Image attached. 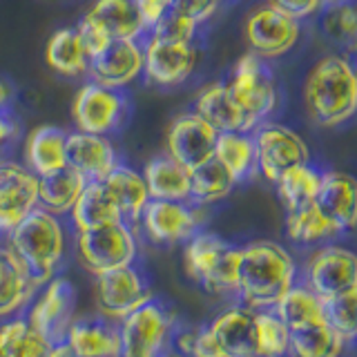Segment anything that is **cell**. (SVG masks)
<instances>
[{"label": "cell", "mask_w": 357, "mask_h": 357, "mask_svg": "<svg viewBox=\"0 0 357 357\" xmlns=\"http://www.w3.org/2000/svg\"><path fill=\"white\" fill-rule=\"evenodd\" d=\"M297 282V264L282 243L257 239L239 245L237 293L239 306L268 310Z\"/></svg>", "instance_id": "obj_1"}, {"label": "cell", "mask_w": 357, "mask_h": 357, "mask_svg": "<svg viewBox=\"0 0 357 357\" xmlns=\"http://www.w3.org/2000/svg\"><path fill=\"white\" fill-rule=\"evenodd\" d=\"M310 121L319 128H340L357 112V76L353 63L340 54L319 59L301 87Z\"/></svg>", "instance_id": "obj_2"}, {"label": "cell", "mask_w": 357, "mask_h": 357, "mask_svg": "<svg viewBox=\"0 0 357 357\" xmlns=\"http://www.w3.org/2000/svg\"><path fill=\"white\" fill-rule=\"evenodd\" d=\"M3 239L25 264L36 288L45 286L59 275L67 255V245H70V234H67L63 217H56L40 206L33 208Z\"/></svg>", "instance_id": "obj_3"}, {"label": "cell", "mask_w": 357, "mask_h": 357, "mask_svg": "<svg viewBox=\"0 0 357 357\" xmlns=\"http://www.w3.org/2000/svg\"><path fill=\"white\" fill-rule=\"evenodd\" d=\"M239 245H232L217 232H195L185 241L183 268L192 282L210 295L234 297L237 293Z\"/></svg>", "instance_id": "obj_4"}, {"label": "cell", "mask_w": 357, "mask_h": 357, "mask_svg": "<svg viewBox=\"0 0 357 357\" xmlns=\"http://www.w3.org/2000/svg\"><path fill=\"white\" fill-rule=\"evenodd\" d=\"M234 105L245 121V130L252 132L261 121L271 119L279 103L277 81L264 59L248 52L234 63L228 81H223Z\"/></svg>", "instance_id": "obj_5"}, {"label": "cell", "mask_w": 357, "mask_h": 357, "mask_svg": "<svg viewBox=\"0 0 357 357\" xmlns=\"http://www.w3.org/2000/svg\"><path fill=\"white\" fill-rule=\"evenodd\" d=\"M74 248L81 266L96 277L121 266L137 264L139 239L134 226L126 221H114L94 230L76 232Z\"/></svg>", "instance_id": "obj_6"}, {"label": "cell", "mask_w": 357, "mask_h": 357, "mask_svg": "<svg viewBox=\"0 0 357 357\" xmlns=\"http://www.w3.org/2000/svg\"><path fill=\"white\" fill-rule=\"evenodd\" d=\"M172 326L174 312L152 295L119 321V357H161Z\"/></svg>", "instance_id": "obj_7"}, {"label": "cell", "mask_w": 357, "mask_h": 357, "mask_svg": "<svg viewBox=\"0 0 357 357\" xmlns=\"http://www.w3.org/2000/svg\"><path fill=\"white\" fill-rule=\"evenodd\" d=\"M87 56H94L109 40L137 38L141 40L148 27L143 25L134 0H94L76 25Z\"/></svg>", "instance_id": "obj_8"}, {"label": "cell", "mask_w": 357, "mask_h": 357, "mask_svg": "<svg viewBox=\"0 0 357 357\" xmlns=\"http://www.w3.org/2000/svg\"><path fill=\"white\" fill-rule=\"evenodd\" d=\"M76 286L67 277L50 279L47 284L36 290V295L22 310L29 326L40 333L54 346H63L67 337V328L74 319L76 308Z\"/></svg>", "instance_id": "obj_9"}, {"label": "cell", "mask_w": 357, "mask_h": 357, "mask_svg": "<svg viewBox=\"0 0 357 357\" xmlns=\"http://www.w3.org/2000/svg\"><path fill=\"white\" fill-rule=\"evenodd\" d=\"M250 137L255 143L257 172L271 183H275L288 167L310 161V148L304 137L284 123L266 119L250 132Z\"/></svg>", "instance_id": "obj_10"}, {"label": "cell", "mask_w": 357, "mask_h": 357, "mask_svg": "<svg viewBox=\"0 0 357 357\" xmlns=\"http://www.w3.org/2000/svg\"><path fill=\"white\" fill-rule=\"evenodd\" d=\"M243 38L252 54L264 61L288 54L301 38V20L284 14L282 9L264 3L255 7L243 25Z\"/></svg>", "instance_id": "obj_11"}, {"label": "cell", "mask_w": 357, "mask_h": 357, "mask_svg": "<svg viewBox=\"0 0 357 357\" xmlns=\"http://www.w3.org/2000/svg\"><path fill=\"white\" fill-rule=\"evenodd\" d=\"M143 43V76L156 87H176L195 74L199 63L197 43L163 40L145 33Z\"/></svg>", "instance_id": "obj_12"}, {"label": "cell", "mask_w": 357, "mask_h": 357, "mask_svg": "<svg viewBox=\"0 0 357 357\" xmlns=\"http://www.w3.org/2000/svg\"><path fill=\"white\" fill-rule=\"evenodd\" d=\"M304 286L317 297H335L357 288V257L340 243H324L310 252L304 268Z\"/></svg>", "instance_id": "obj_13"}, {"label": "cell", "mask_w": 357, "mask_h": 357, "mask_svg": "<svg viewBox=\"0 0 357 357\" xmlns=\"http://www.w3.org/2000/svg\"><path fill=\"white\" fill-rule=\"evenodd\" d=\"M128 116V98L121 89L85 83L72 100V119L78 132L109 137Z\"/></svg>", "instance_id": "obj_14"}, {"label": "cell", "mask_w": 357, "mask_h": 357, "mask_svg": "<svg viewBox=\"0 0 357 357\" xmlns=\"http://www.w3.org/2000/svg\"><path fill=\"white\" fill-rule=\"evenodd\" d=\"M204 206H195L190 201H163L150 199L145 204L139 223L145 237L159 245L185 243L204 223Z\"/></svg>", "instance_id": "obj_15"}, {"label": "cell", "mask_w": 357, "mask_h": 357, "mask_svg": "<svg viewBox=\"0 0 357 357\" xmlns=\"http://www.w3.org/2000/svg\"><path fill=\"white\" fill-rule=\"evenodd\" d=\"M94 295L100 315L121 321L132 310H137L141 304H145L154 293L145 273L137 264H130L96 275Z\"/></svg>", "instance_id": "obj_16"}, {"label": "cell", "mask_w": 357, "mask_h": 357, "mask_svg": "<svg viewBox=\"0 0 357 357\" xmlns=\"http://www.w3.org/2000/svg\"><path fill=\"white\" fill-rule=\"evenodd\" d=\"M87 76L92 83L112 89H126L143 76V43L137 38L109 40L89 56Z\"/></svg>", "instance_id": "obj_17"}, {"label": "cell", "mask_w": 357, "mask_h": 357, "mask_svg": "<svg viewBox=\"0 0 357 357\" xmlns=\"http://www.w3.org/2000/svg\"><path fill=\"white\" fill-rule=\"evenodd\" d=\"M38 208V176L25 163H0V237Z\"/></svg>", "instance_id": "obj_18"}, {"label": "cell", "mask_w": 357, "mask_h": 357, "mask_svg": "<svg viewBox=\"0 0 357 357\" xmlns=\"http://www.w3.org/2000/svg\"><path fill=\"white\" fill-rule=\"evenodd\" d=\"M219 132L195 112L178 114L165 132V150L188 170L212 159Z\"/></svg>", "instance_id": "obj_19"}, {"label": "cell", "mask_w": 357, "mask_h": 357, "mask_svg": "<svg viewBox=\"0 0 357 357\" xmlns=\"http://www.w3.org/2000/svg\"><path fill=\"white\" fill-rule=\"evenodd\" d=\"M219 357H261L255 310L232 306L208 324Z\"/></svg>", "instance_id": "obj_20"}, {"label": "cell", "mask_w": 357, "mask_h": 357, "mask_svg": "<svg viewBox=\"0 0 357 357\" xmlns=\"http://www.w3.org/2000/svg\"><path fill=\"white\" fill-rule=\"evenodd\" d=\"M65 349L70 357H119V321L100 312L72 319Z\"/></svg>", "instance_id": "obj_21"}, {"label": "cell", "mask_w": 357, "mask_h": 357, "mask_svg": "<svg viewBox=\"0 0 357 357\" xmlns=\"http://www.w3.org/2000/svg\"><path fill=\"white\" fill-rule=\"evenodd\" d=\"M116 163L114 143L107 137L78 130L67 134V165L81 172L87 181H103Z\"/></svg>", "instance_id": "obj_22"}, {"label": "cell", "mask_w": 357, "mask_h": 357, "mask_svg": "<svg viewBox=\"0 0 357 357\" xmlns=\"http://www.w3.org/2000/svg\"><path fill=\"white\" fill-rule=\"evenodd\" d=\"M315 206L344 232L353 230L357 219V181L349 172H321Z\"/></svg>", "instance_id": "obj_23"}, {"label": "cell", "mask_w": 357, "mask_h": 357, "mask_svg": "<svg viewBox=\"0 0 357 357\" xmlns=\"http://www.w3.org/2000/svg\"><path fill=\"white\" fill-rule=\"evenodd\" d=\"M36 284L31 282L25 264L18 255L0 241V319L14 317L27 308L36 295Z\"/></svg>", "instance_id": "obj_24"}, {"label": "cell", "mask_w": 357, "mask_h": 357, "mask_svg": "<svg viewBox=\"0 0 357 357\" xmlns=\"http://www.w3.org/2000/svg\"><path fill=\"white\" fill-rule=\"evenodd\" d=\"M67 134L56 126H38L27 134L22 154L33 174L45 176L67 165Z\"/></svg>", "instance_id": "obj_25"}, {"label": "cell", "mask_w": 357, "mask_h": 357, "mask_svg": "<svg viewBox=\"0 0 357 357\" xmlns=\"http://www.w3.org/2000/svg\"><path fill=\"white\" fill-rule=\"evenodd\" d=\"M103 185L107 188L112 199H114L121 219L130 223V226H137L145 204L150 201V192L143 174L130 165L116 163L112 167V172L103 178Z\"/></svg>", "instance_id": "obj_26"}, {"label": "cell", "mask_w": 357, "mask_h": 357, "mask_svg": "<svg viewBox=\"0 0 357 357\" xmlns=\"http://www.w3.org/2000/svg\"><path fill=\"white\" fill-rule=\"evenodd\" d=\"M67 217L72 221L74 232H85L114 221H123L114 199L107 192L103 181H87Z\"/></svg>", "instance_id": "obj_27"}, {"label": "cell", "mask_w": 357, "mask_h": 357, "mask_svg": "<svg viewBox=\"0 0 357 357\" xmlns=\"http://www.w3.org/2000/svg\"><path fill=\"white\" fill-rule=\"evenodd\" d=\"M143 178L150 199L163 201H190V170L172 156H154L143 167Z\"/></svg>", "instance_id": "obj_28"}, {"label": "cell", "mask_w": 357, "mask_h": 357, "mask_svg": "<svg viewBox=\"0 0 357 357\" xmlns=\"http://www.w3.org/2000/svg\"><path fill=\"white\" fill-rule=\"evenodd\" d=\"M85 183L87 178L70 165L52 174L38 176V206L56 217H67L76 199L81 197Z\"/></svg>", "instance_id": "obj_29"}, {"label": "cell", "mask_w": 357, "mask_h": 357, "mask_svg": "<svg viewBox=\"0 0 357 357\" xmlns=\"http://www.w3.org/2000/svg\"><path fill=\"white\" fill-rule=\"evenodd\" d=\"M195 114L210 123L217 132H248L239 107L234 105L223 83H208L195 96Z\"/></svg>", "instance_id": "obj_30"}, {"label": "cell", "mask_w": 357, "mask_h": 357, "mask_svg": "<svg viewBox=\"0 0 357 357\" xmlns=\"http://www.w3.org/2000/svg\"><path fill=\"white\" fill-rule=\"evenodd\" d=\"M45 63L52 72L65 78H78L87 74L89 56L76 27H63L52 33L45 45Z\"/></svg>", "instance_id": "obj_31"}, {"label": "cell", "mask_w": 357, "mask_h": 357, "mask_svg": "<svg viewBox=\"0 0 357 357\" xmlns=\"http://www.w3.org/2000/svg\"><path fill=\"white\" fill-rule=\"evenodd\" d=\"M273 310L279 315V319L286 324L288 333L326 324L324 308H321V297H317L308 286L301 284L299 279L286 290L284 297L277 301Z\"/></svg>", "instance_id": "obj_32"}, {"label": "cell", "mask_w": 357, "mask_h": 357, "mask_svg": "<svg viewBox=\"0 0 357 357\" xmlns=\"http://www.w3.org/2000/svg\"><path fill=\"white\" fill-rule=\"evenodd\" d=\"M286 234L290 241L299 245H315L326 243L344 234V230L328 219L324 212L315 206V201L304 208L286 212Z\"/></svg>", "instance_id": "obj_33"}, {"label": "cell", "mask_w": 357, "mask_h": 357, "mask_svg": "<svg viewBox=\"0 0 357 357\" xmlns=\"http://www.w3.org/2000/svg\"><path fill=\"white\" fill-rule=\"evenodd\" d=\"M234 188H237V181L215 156L197 165L195 170H190V204L195 206L206 208L219 204L232 195Z\"/></svg>", "instance_id": "obj_34"}, {"label": "cell", "mask_w": 357, "mask_h": 357, "mask_svg": "<svg viewBox=\"0 0 357 357\" xmlns=\"http://www.w3.org/2000/svg\"><path fill=\"white\" fill-rule=\"evenodd\" d=\"M212 156L226 167L237 183L257 172V156L250 132H219Z\"/></svg>", "instance_id": "obj_35"}, {"label": "cell", "mask_w": 357, "mask_h": 357, "mask_svg": "<svg viewBox=\"0 0 357 357\" xmlns=\"http://www.w3.org/2000/svg\"><path fill=\"white\" fill-rule=\"evenodd\" d=\"M319 181H321V172L317 167H312L310 161L288 167V170L275 181L277 197L282 201V206L286 208V212L312 204L317 197Z\"/></svg>", "instance_id": "obj_36"}, {"label": "cell", "mask_w": 357, "mask_h": 357, "mask_svg": "<svg viewBox=\"0 0 357 357\" xmlns=\"http://www.w3.org/2000/svg\"><path fill=\"white\" fill-rule=\"evenodd\" d=\"M344 346L328 324L288 333V357H340Z\"/></svg>", "instance_id": "obj_37"}, {"label": "cell", "mask_w": 357, "mask_h": 357, "mask_svg": "<svg viewBox=\"0 0 357 357\" xmlns=\"http://www.w3.org/2000/svg\"><path fill=\"white\" fill-rule=\"evenodd\" d=\"M355 306H357V288L349 290V293L321 299V308H324L326 324L340 335V337L344 340V344H353L355 335H357Z\"/></svg>", "instance_id": "obj_38"}, {"label": "cell", "mask_w": 357, "mask_h": 357, "mask_svg": "<svg viewBox=\"0 0 357 357\" xmlns=\"http://www.w3.org/2000/svg\"><path fill=\"white\" fill-rule=\"evenodd\" d=\"M261 357H288V328L273 310H255Z\"/></svg>", "instance_id": "obj_39"}, {"label": "cell", "mask_w": 357, "mask_h": 357, "mask_svg": "<svg viewBox=\"0 0 357 357\" xmlns=\"http://www.w3.org/2000/svg\"><path fill=\"white\" fill-rule=\"evenodd\" d=\"M324 9H326V14H324V29H326L328 36L337 43L353 47L355 36H357V20H355V7L351 5V0L326 5Z\"/></svg>", "instance_id": "obj_40"}, {"label": "cell", "mask_w": 357, "mask_h": 357, "mask_svg": "<svg viewBox=\"0 0 357 357\" xmlns=\"http://www.w3.org/2000/svg\"><path fill=\"white\" fill-rule=\"evenodd\" d=\"M199 27L195 20H190L188 16L178 14L174 9H167L165 14L154 22L148 29L150 36L163 38V40H185V43H197Z\"/></svg>", "instance_id": "obj_41"}, {"label": "cell", "mask_w": 357, "mask_h": 357, "mask_svg": "<svg viewBox=\"0 0 357 357\" xmlns=\"http://www.w3.org/2000/svg\"><path fill=\"white\" fill-rule=\"evenodd\" d=\"M16 357H70V355H67L65 344L63 346H54L52 342H47L40 333H36L27 324V331H25V335H22V340L18 344Z\"/></svg>", "instance_id": "obj_42"}, {"label": "cell", "mask_w": 357, "mask_h": 357, "mask_svg": "<svg viewBox=\"0 0 357 357\" xmlns=\"http://www.w3.org/2000/svg\"><path fill=\"white\" fill-rule=\"evenodd\" d=\"M219 7L221 3H217V0H174L172 3L174 11L188 16L190 20H195L197 25L208 22L219 11Z\"/></svg>", "instance_id": "obj_43"}, {"label": "cell", "mask_w": 357, "mask_h": 357, "mask_svg": "<svg viewBox=\"0 0 357 357\" xmlns=\"http://www.w3.org/2000/svg\"><path fill=\"white\" fill-rule=\"evenodd\" d=\"M266 3H271L273 7L282 9L284 14L293 16L297 20H306L310 16L319 14V11L326 7L324 0H266Z\"/></svg>", "instance_id": "obj_44"}, {"label": "cell", "mask_w": 357, "mask_h": 357, "mask_svg": "<svg viewBox=\"0 0 357 357\" xmlns=\"http://www.w3.org/2000/svg\"><path fill=\"white\" fill-rule=\"evenodd\" d=\"M172 3L174 0H134V5H137L139 14H141L143 25L148 29L165 14L167 9H172Z\"/></svg>", "instance_id": "obj_45"}, {"label": "cell", "mask_w": 357, "mask_h": 357, "mask_svg": "<svg viewBox=\"0 0 357 357\" xmlns=\"http://www.w3.org/2000/svg\"><path fill=\"white\" fill-rule=\"evenodd\" d=\"M18 134H20V126H18V121L11 116V112L0 114V154L9 148V143H14L18 139Z\"/></svg>", "instance_id": "obj_46"}, {"label": "cell", "mask_w": 357, "mask_h": 357, "mask_svg": "<svg viewBox=\"0 0 357 357\" xmlns=\"http://www.w3.org/2000/svg\"><path fill=\"white\" fill-rule=\"evenodd\" d=\"M11 98H14V92H11V87L7 81L0 78V114H5L11 107Z\"/></svg>", "instance_id": "obj_47"}, {"label": "cell", "mask_w": 357, "mask_h": 357, "mask_svg": "<svg viewBox=\"0 0 357 357\" xmlns=\"http://www.w3.org/2000/svg\"><path fill=\"white\" fill-rule=\"evenodd\" d=\"M161 357H183V355H178L176 351H172L170 346H167V349H165V351L161 353Z\"/></svg>", "instance_id": "obj_48"}, {"label": "cell", "mask_w": 357, "mask_h": 357, "mask_svg": "<svg viewBox=\"0 0 357 357\" xmlns=\"http://www.w3.org/2000/svg\"><path fill=\"white\" fill-rule=\"evenodd\" d=\"M326 5H335V3H346V0H324Z\"/></svg>", "instance_id": "obj_49"}, {"label": "cell", "mask_w": 357, "mask_h": 357, "mask_svg": "<svg viewBox=\"0 0 357 357\" xmlns=\"http://www.w3.org/2000/svg\"><path fill=\"white\" fill-rule=\"evenodd\" d=\"M0 163H3V156H0Z\"/></svg>", "instance_id": "obj_50"}, {"label": "cell", "mask_w": 357, "mask_h": 357, "mask_svg": "<svg viewBox=\"0 0 357 357\" xmlns=\"http://www.w3.org/2000/svg\"><path fill=\"white\" fill-rule=\"evenodd\" d=\"M217 3H223V0H217Z\"/></svg>", "instance_id": "obj_51"}]
</instances>
